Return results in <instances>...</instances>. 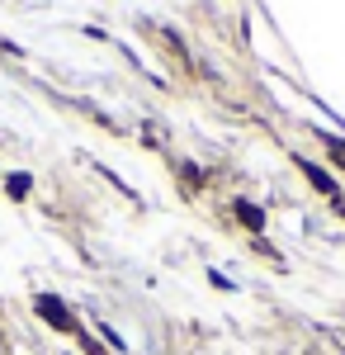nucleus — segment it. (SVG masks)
<instances>
[{"mask_svg":"<svg viewBox=\"0 0 345 355\" xmlns=\"http://www.w3.org/2000/svg\"><path fill=\"white\" fill-rule=\"evenodd\" d=\"M33 308H38V318H43L48 327H57V331H76V318L67 313V303L57 299V294H38V299H33Z\"/></svg>","mask_w":345,"mask_h":355,"instance_id":"nucleus-1","label":"nucleus"},{"mask_svg":"<svg viewBox=\"0 0 345 355\" xmlns=\"http://www.w3.org/2000/svg\"><path fill=\"white\" fill-rule=\"evenodd\" d=\"M303 175L312 180V190H321L326 199H336V204H341V190H336V180H331V175H326L317 162H303Z\"/></svg>","mask_w":345,"mask_h":355,"instance_id":"nucleus-2","label":"nucleus"},{"mask_svg":"<svg viewBox=\"0 0 345 355\" xmlns=\"http://www.w3.org/2000/svg\"><path fill=\"white\" fill-rule=\"evenodd\" d=\"M232 214H237V218L246 223L251 232H260V227H265V214H260L256 204H246V199H237V204H232Z\"/></svg>","mask_w":345,"mask_h":355,"instance_id":"nucleus-3","label":"nucleus"},{"mask_svg":"<svg viewBox=\"0 0 345 355\" xmlns=\"http://www.w3.org/2000/svg\"><path fill=\"white\" fill-rule=\"evenodd\" d=\"M28 185H33V180H28L24 171H15V175H10V180H5V190L15 194V199H24V194H28Z\"/></svg>","mask_w":345,"mask_h":355,"instance_id":"nucleus-4","label":"nucleus"}]
</instances>
